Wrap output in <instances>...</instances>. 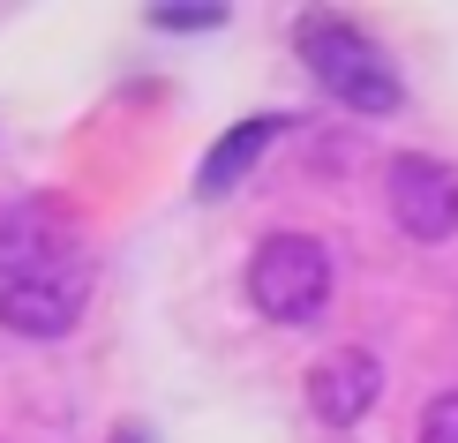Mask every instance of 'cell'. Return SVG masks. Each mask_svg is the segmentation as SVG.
Returning a JSON list of instances; mask_svg holds the SVG:
<instances>
[{"instance_id": "7", "label": "cell", "mask_w": 458, "mask_h": 443, "mask_svg": "<svg viewBox=\"0 0 458 443\" xmlns=\"http://www.w3.org/2000/svg\"><path fill=\"white\" fill-rule=\"evenodd\" d=\"M278 136H285V113H256V121H241L233 136H225L211 158H203V181H196V188H203V196H233V188H241V173L256 166Z\"/></svg>"}, {"instance_id": "3", "label": "cell", "mask_w": 458, "mask_h": 443, "mask_svg": "<svg viewBox=\"0 0 458 443\" xmlns=\"http://www.w3.org/2000/svg\"><path fill=\"white\" fill-rule=\"evenodd\" d=\"M384 196H391V218L406 241H451L458 234V166L444 158H421V150H398V158L384 166Z\"/></svg>"}, {"instance_id": "8", "label": "cell", "mask_w": 458, "mask_h": 443, "mask_svg": "<svg viewBox=\"0 0 458 443\" xmlns=\"http://www.w3.org/2000/svg\"><path fill=\"white\" fill-rule=\"evenodd\" d=\"M421 443H458V391H436L421 406Z\"/></svg>"}, {"instance_id": "9", "label": "cell", "mask_w": 458, "mask_h": 443, "mask_svg": "<svg viewBox=\"0 0 458 443\" xmlns=\"http://www.w3.org/2000/svg\"><path fill=\"white\" fill-rule=\"evenodd\" d=\"M225 23V8H158V30H211Z\"/></svg>"}, {"instance_id": "6", "label": "cell", "mask_w": 458, "mask_h": 443, "mask_svg": "<svg viewBox=\"0 0 458 443\" xmlns=\"http://www.w3.org/2000/svg\"><path fill=\"white\" fill-rule=\"evenodd\" d=\"M68 271V218L53 203H0V285Z\"/></svg>"}, {"instance_id": "10", "label": "cell", "mask_w": 458, "mask_h": 443, "mask_svg": "<svg viewBox=\"0 0 458 443\" xmlns=\"http://www.w3.org/2000/svg\"><path fill=\"white\" fill-rule=\"evenodd\" d=\"M113 443H150V436L143 429H113Z\"/></svg>"}, {"instance_id": "4", "label": "cell", "mask_w": 458, "mask_h": 443, "mask_svg": "<svg viewBox=\"0 0 458 443\" xmlns=\"http://www.w3.org/2000/svg\"><path fill=\"white\" fill-rule=\"evenodd\" d=\"M376 398H384V361H376L369 345H338V354H323L309 369V413L323 421V429L369 421Z\"/></svg>"}, {"instance_id": "5", "label": "cell", "mask_w": 458, "mask_h": 443, "mask_svg": "<svg viewBox=\"0 0 458 443\" xmlns=\"http://www.w3.org/2000/svg\"><path fill=\"white\" fill-rule=\"evenodd\" d=\"M83 323V278L75 271H46V278H15L0 285V331L30 338V345H53Z\"/></svg>"}, {"instance_id": "2", "label": "cell", "mask_w": 458, "mask_h": 443, "mask_svg": "<svg viewBox=\"0 0 458 443\" xmlns=\"http://www.w3.org/2000/svg\"><path fill=\"white\" fill-rule=\"evenodd\" d=\"M241 285H248V308H256L263 323L301 331V323H316L323 308H331L338 271H331V248H323L316 234H293V226H285V234H263L256 241Z\"/></svg>"}, {"instance_id": "1", "label": "cell", "mask_w": 458, "mask_h": 443, "mask_svg": "<svg viewBox=\"0 0 458 443\" xmlns=\"http://www.w3.org/2000/svg\"><path fill=\"white\" fill-rule=\"evenodd\" d=\"M293 46H301L309 75L331 90L338 106H353V113H398V106H406V83H398L391 53L376 46L369 30H353L346 15H301Z\"/></svg>"}]
</instances>
